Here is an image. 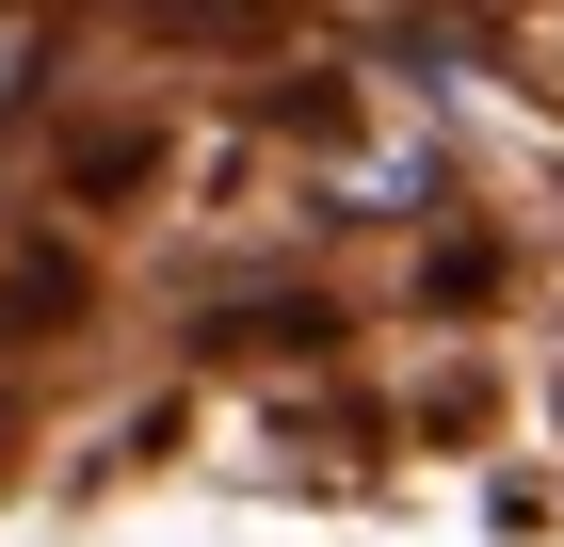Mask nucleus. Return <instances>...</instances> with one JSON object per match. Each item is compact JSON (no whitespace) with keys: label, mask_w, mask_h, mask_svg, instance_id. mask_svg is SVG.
<instances>
[]
</instances>
